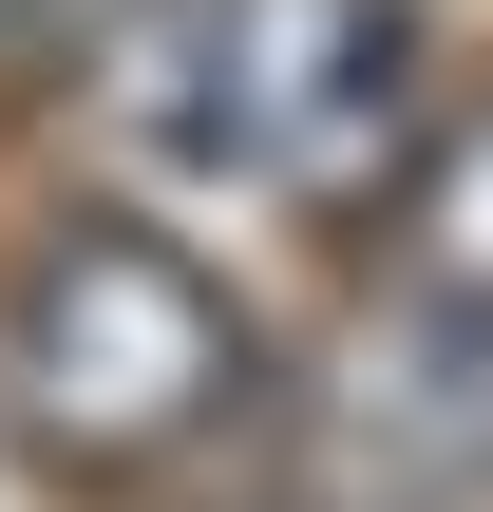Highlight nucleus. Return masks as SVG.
Returning <instances> with one entry per match:
<instances>
[{
  "mask_svg": "<svg viewBox=\"0 0 493 512\" xmlns=\"http://www.w3.org/2000/svg\"><path fill=\"white\" fill-rule=\"evenodd\" d=\"M304 475H323V512H475L493 494V304L475 285H399L342 342Z\"/></svg>",
  "mask_w": 493,
  "mask_h": 512,
  "instance_id": "nucleus-3",
  "label": "nucleus"
},
{
  "mask_svg": "<svg viewBox=\"0 0 493 512\" xmlns=\"http://www.w3.org/2000/svg\"><path fill=\"white\" fill-rule=\"evenodd\" d=\"M114 114H133L171 171H209V190L342 209V190H380V152L418 133V19H399V0H133Z\"/></svg>",
  "mask_w": 493,
  "mask_h": 512,
  "instance_id": "nucleus-1",
  "label": "nucleus"
},
{
  "mask_svg": "<svg viewBox=\"0 0 493 512\" xmlns=\"http://www.w3.org/2000/svg\"><path fill=\"white\" fill-rule=\"evenodd\" d=\"M0 380H19V437H38V456L152 475V456H190V437L247 399V304H228L171 228L76 209V228L19 266V304H0Z\"/></svg>",
  "mask_w": 493,
  "mask_h": 512,
  "instance_id": "nucleus-2",
  "label": "nucleus"
},
{
  "mask_svg": "<svg viewBox=\"0 0 493 512\" xmlns=\"http://www.w3.org/2000/svg\"><path fill=\"white\" fill-rule=\"evenodd\" d=\"M418 247H437V285H475V304H493V114L418 171Z\"/></svg>",
  "mask_w": 493,
  "mask_h": 512,
  "instance_id": "nucleus-4",
  "label": "nucleus"
}]
</instances>
